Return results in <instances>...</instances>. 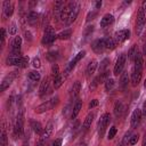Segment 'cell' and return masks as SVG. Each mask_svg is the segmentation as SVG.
<instances>
[{"mask_svg":"<svg viewBox=\"0 0 146 146\" xmlns=\"http://www.w3.org/2000/svg\"><path fill=\"white\" fill-rule=\"evenodd\" d=\"M92 31H94V25H90V26H87V29H86V32H84V36L86 38H88L91 33H92Z\"/></svg>","mask_w":146,"mask_h":146,"instance_id":"44","label":"cell"},{"mask_svg":"<svg viewBox=\"0 0 146 146\" xmlns=\"http://www.w3.org/2000/svg\"><path fill=\"white\" fill-rule=\"evenodd\" d=\"M23 146H29V141H24L23 143Z\"/></svg>","mask_w":146,"mask_h":146,"instance_id":"55","label":"cell"},{"mask_svg":"<svg viewBox=\"0 0 146 146\" xmlns=\"http://www.w3.org/2000/svg\"><path fill=\"white\" fill-rule=\"evenodd\" d=\"M23 132H24V113H23V111H21L17 114L16 122H15V125H14V136H15V138L22 137Z\"/></svg>","mask_w":146,"mask_h":146,"instance_id":"2","label":"cell"},{"mask_svg":"<svg viewBox=\"0 0 146 146\" xmlns=\"http://www.w3.org/2000/svg\"><path fill=\"white\" fill-rule=\"evenodd\" d=\"M24 35H25V39H26L27 41H31V40H32V34H31L30 31H25V32H24Z\"/></svg>","mask_w":146,"mask_h":146,"instance_id":"48","label":"cell"},{"mask_svg":"<svg viewBox=\"0 0 146 146\" xmlns=\"http://www.w3.org/2000/svg\"><path fill=\"white\" fill-rule=\"evenodd\" d=\"M57 38V35L55 34V31L51 26H47L44 29V33H43V36H42V40L41 42L43 44H50L55 41V39Z\"/></svg>","mask_w":146,"mask_h":146,"instance_id":"6","label":"cell"},{"mask_svg":"<svg viewBox=\"0 0 146 146\" xmlns=\"http://www.w3.org/2000/svg\"><path fill=\"white\" fill-rule=\"evenodd\" d=\"M117 146H123V145H122V143H121V144H120V145H117Z\"/></svg>","mask_w":146,"mask_h":146,"instance_id":"58","label":"cell"},{"mask_svg":"<svg viewBox=\"0 0 146 146\" xmlns=\"http://www.w3.org/2000/svg\"><path fill=\"white\" fill-rule=\"evenodd\" d=\"M71 35H72V30H71V29H67V30L62 31V32L57 35V38H58L59 40H67V39L71 38Z\"/></svg>","mask_w":146,"mask_h":146,"instance_id":"29","label":"cell"},{"mask_svg":"<svg viewBox=\"0 0 146 146\" xmlns=\"http://www.w3.org/2000/svg\"><path fill=\"white\" fill-rule=\"evenodd\" d=\"M116 128L115 127H112L111 129H110V131H108V135H107V138L108 139H113L114 137H115V135H116Z\"/></svg>","mask_w":146,"mask_h":146,"instance_id":"40","label":"cell"},{"mask_svg":"<svg viewBox=\"0 0 146 146\" xmlns=\"http://www.w3.org/2000/svg\"><path fill=\"white\" fill-rule=\"evenodd\" d=\"M141 115H143V116H146V102H145L144 105H143V108H141Z\"/></svg>","mask_w":146,"mask_h":146,"instance_id":"50","label":"cell"},{"mask_svg":"<svg viewBox=\"0 0 146 146\" xmlns=\"http://www.w3.org/2000/svg\"><path fill=\"white\" fill-rule=\"evenodd\" d=\"M82 107V100L78 99L73 106V110H72V113H71V119H75L78 116V114L80 113V110Z\"/></svg>","mask_w":146,"mask_h":146,"instance_id":"23","label":"cell"},{"mask_svg":"<svg viewBox=\"0 0 146 146\" xmlns=\"http://www.w3.org/2000/svg\"><path fill=\"white\" fill-rule=\"evenodd\" d=\"M113 22H114L113 15L106 14V15H104L103 18L100 19V26H102V27H107V26H110L111 24H113Z\"/></svg>","mask_w":146,"mask_h":146,"instance_id":"17","label":"cell"},{"mask_svg":"<svg viewBox=\"0 0 146 146\" xmlns=\"http://www.w3.org/2000/svg\"><path fill=\"white\" fill-rule=\"evenodd\" d=\"M3 13L6 17H10L14 13V5L10 1H5L3 2Z\"/></svg>","mask_w":146,"mask_h":146,"instance_id":"21","label":"cell"},{"mask_svg":"<svg viewBox=\"0 0 146 146\" xmlns=\"http://www.w3.org/2000/svg\"><path fill=\"white\" fill-rule=\"evenodd\" d=\"M141 9H143L144 11H146V0L143 1V3H141Z\"/></svg>","mask_w":146,"mask_h":146,"instance_id":"51","label":"cell"},{"mask_svg":"<svg viewBox=\"0 0 146 146\" xmlns=\"http://www.w3.org/2000/svg\"><path fill=\"white\" fill-rule=\"evenodd\" d=\"M98 105V100L97 99H92L90 103H89V108H92V107H96Z\"/></svg>","mask_w":146,"mask_h":146,"instance_id":"49","label":"cell"},{"mask_svg":"<svg viewBox=\"0 0 146 146\" xmlns=\"http://www.w3.org/2000/svg\"><path fill=\"white\" fill-rule=\"evenodd\" d=\"M137 54H138V48H137L136 44H133V46L130 48L129 52H128V58H129L131 62H133L135 58H136V56H137Z\"/></svg>","mask_w":146,"mask_h":146,"instance_id":"30","label":"cell"},{"mask_svg":"<svg viewBox=\"0 0 146 146\" xmlns=\"http://www.w3.org/2000/svg\"><path fill=\"white\" fill-rule=\"evenodd\" d=\"M125 60H127V56L125 54H121L117 59H116V63L114 65V70H113V73L114 75H119L123 72V68H124V65H125Z\"/></svg>","mask_w":146,"mask_h":146,"instance_id":"7","label":"cell"},{"mask_svg":"<svg viewBox=\"0 0 146 146\" xmlns=\"http://www.w3.org/2000/svg\"><path fill=\"white\" fill-rule=\"evenodd\" d=\"M62 143H63L62 138H58V139H55V141L51 144V146H62Z\"/></svg>","mask_w":146,"mask_h":146,"instance_id":"47","label":"cell"},{"mask_svg":"<svg viewBox=\"0 0 146 146\" xmlns=\"http://www.w3.org/2000/svg\"><path fill=\"white\" fill-rule=\"evenodd\" d=\"M46 57H47V59H48L49 62L55 63V60L58 58V51H56V50H51V51L47 52Z\"/></svg>","mask_w":146,"mask_h":146,"instance_id":"31","label":"cell"},{"mask_svg":"<svg viewBox=\"0 0 146 146\" xmlns=\"http://www.w3.org/2000/svg\"><path fill=\"white\" fill-rule=\"evenodd\" d=\"M57 103H58V97H52L50 100H47V102L40 104L38 107H35L34 111H35V113H38V114L44 113V112H47V111L54 108V107L57 105Z\"/></svg>","mask_w":146,"mask_h":146,"instance_id":"3","label":"cell"},{"mask_svg":"<svg viewBox=\"0 0 146 146\" xmlns=\"http://www.w3.org/2000/svg\"><path fill=\"white\" fill-rule=\"evenodd\" d=\"M123 111H124V105H123V103H122L121 100H117V102L115 103V105H114V114H115V116H116V117H120V116L122 115Z\"/></svg>","mask_w":146,"mask_h":146,"instance_id":"24","label":"cell"},{"mask_svg":"<svg viewBox=\"0 0 146 146\" xmlns=\"http://www.w3.org/2000/svg\"><path fill=\"white\" fill-rule=\"evenodd\" d=\"M29 78L32 81H39L41 76H40V73L38 71H31V72H29Z\"/></svg>","mask_w":146,"mask_h":146,"instance_id":"35","label":"cell"},{"mask_svg":"<svg viewBox=\"0 0 146 146\" xmlns=\"http://www.w3.org/2000/svg\"><path fill=\"white\" fill-rule=\"evenodd\" d=\"M78 146H86V144H84V143H82V144H79Z\"/></svg>","mask_w":146,"mask_h":146,"instance_id":"56","label":"cell"},{"mask_svg":"<svg viewBox=\"0 0 146 146\" xmlns=\"http://www.w3.org/2000/svg\"><path fill=\"white\" fill-rule=\"evenodd\" d=\"M38 19H39V15L35 11H30L29 13V15H27V23L30 25H35Z\"/></svg>","mask_w":146,"mask_h":146,"instance_id":"25","label":"cell"},{"mask_svg":"<svg viewBox=\"0 0 146 146\" xmlns=\"http://www.w3.org/2000/svg\"><path fill=\"white\" fill-rule=\"evenodd\" d=\"M7 65H16L21 67H26L29 64V57L27 56H16V55H10L7 60Z\"/></svg>","mask_w":146,"mask_h":146,"instance_id":"1","label":"cell"},{"mask_svg":"<svg viewBox=\"0 0 146 146\" xmlns=\"http://www.w3.org/2000/svg\"><path fill=\"white\" fill-rule=\"evenodd\" d=\"M108 64H110V59H107V58L103 59V60L100 62V65H99V73L106 72V68H107Z\"/></svg>","mask_w":146,"mask_h":146,"instance_id":"34","label":"cell"},{"mask_svg":"<svg viewBox=\"0 0 146 146\" xmlns=\"http://www.w3.org/2000/svg\"><path fill=\"white\" fill-rule=\"evenodd\" d=\"M8 32H9V34H11V35H15V34H16V32H17V27H16V24H15V23H13V24L9 26Z\"/></svg>","mask_w":146,"mask_h":146,"instance_id":"42","label":"cell"},{"mask_svg":"<svg viewBox=\"0 0 146 146\" xmlns=\"http://www.w3.org/2000/svg\"><path fill=\"white\" fill-rule=\"evenodd\" d=\"M84 55H86V51L84 50H82V51H80V52H78L76 55H75V57L71 60V63L68 64V66H67V68H66V73H68L75 65H76V63H79L83 57H84Z\"/></svg>","mask_w":146,"mask_h":146,"instance_id":"15","label":"cell"},{"mask_svg":"<svg viewBox=\"0 0 146 146\" xmlns=\"http://www.w3.org/2000/svg\"><path fill=\"white\" fill-rule=\"evenodd\" d=\"M8 145V140H7V135L5 131L1 132V138H0V146H7Z\"/></svg>","mask_w":146,"mask_h":146,"instance_id":"38","label":"cell"},{"mask_svg":"<svg viewBox=\"0 0 146 146\" xmlns=\"http://www.w3.org/2000/svg\"><path fill=\"white\" fill-rule=\"evenodd\" d=\"M146 24V15H145V11L140 8L138 10V14H137V21H136V33L139 35L144 29Z\"/></svg>","mask_w":146,"mask_h":146,"instance_id":"5","label":"cell"},{"mask_svg":"<svg viewBox=\"0 0 146 146\" xmlns=\"http://www.w3.org/2000/svg\"><path fill=\"white\" fill-rule=\"evenodd\" d=\"M105 44H106V49H110V50H113L116 46V42L114 39L112 38H106L105 39Z\"/></svg>","mask_w":146,"mask_h":146,"instance_id":"32","label":"cell"},{"mask_svg":"<svg viewBox=\"0 0 146 146\" xmlns=\"http://www.w3.org/2000/svg\"><path fill=\"white\" fill-rule=\"evenodd\" d=\"M63 81H64V76L63 75H58V76H56L55 79H54V88L55 89H58L62 84H63Z\"/></svg>","mask_w":146,"mask_h":146,"instance_id":"33","label":"cell"},{"mask_svg":"<svg viewBox=\"0 0 146 146\" xmlns=\"http://www.w3.org/2000/svg\"><path fill=\"white\" fill-rule=\"evenodd\" d=\"M52 130H54V123L50 121V122H48V124L46 125V128H43V132L41 135V138L44 139V140L47 138H49L51 136V133H52Z\"/></svg>","mask_w":146,"mask_h":146,"instance_id":"19","label":"cell"},{"mask_svg":"<svg viewBox=\"0 0 146 146\" xmlns=\"http://www.w3.org/2000/svg\"><path fill=\"white\" fill-rule=\"evenodd\" d=\"M94 114L92 113H90V114H88L87 116H86V119H84V121H83V124H82V127H83V129L84 130H88L89 129V127L91 125V123H92V121H94Z\"/></svg>","mask_w":146,"mask_h":146,"instance_id":"28","label":"cell"},{"mask_svg":"<svg viewBox=\"0 0 146 146\" xmlns=\"http://www.w3.org/2000/svg\"><path fill=\"white\" fill-rule=\"evenodd\" d=\"M143 146H146V132L144 133V137H143Z\"/></svg>","mask_w":146,"mask_h":146,"instance_id":"52","label":"cell"},{"mask_svg":"<svg viewBox=\"0 0 146 146\" xmlns=\"http://www.w3.org/2000/svg\"><path fill=\"white\" fill-rule=\"evenodd\" d=\"M130 137H131V132H130V131L125 132V135H124V137H123V140H122V145H123V146H128L129 140H130Z\"/></svg>","mask_w":146,"mask_h":146,"instance_id":"39","label":"cell"},{"mask_svg":"<svg viewBox=\"0 0 146 146\" xmlns=\"http://www.w3.org/2000/svg\"><path fill=\"white\" fill-rule=\"evenodd\" d=\"M79 13H80V5H79L78 2H74L73 8H72V10H71V13H70V15H68V18H67L65 25H70V24H72V23L76 19Z\"/></svg>","mask_w":146,"mask_h":146,"instance_id":"11","label":"cell"},{"mask_svg":"<svg viewBox=\"0 0 146 146\" xmlns=\"http://www.w3.org/2000/svg\"><path fill=\"white\" fill-rule=\"evenodd\" d=\"M51 74H52L54 79L59 75V67H58L57 64H52V66H51Z\"/></svg>","mask_w":146,"mask_h":146,"instance_id":"37","label":"cell"},{"mask_svg":"<svg viewBox=\"0 0 146 146\" xmlns=\"http://www.w3.org/2000/svg\"><path fill=\"white\" fill-rule=\"evenodd\" d=\"M138 139H139V136L138 135H131L130 140H129V144L130 145H136L137 141H138Z\"/></svg>","mask_w":146,"mask_h":146,"instance_id":"43","label":"cell"},{"mask_svg":"<svg viewBox=\"0 0 146 146\" xmlns=\"http://www.w3.org/2000/svg\"><path fill=\"white\" fill-rule=\"evenodd\" d=\"M32 66H33V67H35V68H39V67L41 66V62H40V58H38V57H34V58L32 59Z\"/></svg>","mask_w":146,"mask_h":146,"instance_id":"41","label":"cell"},{"mask_svg":"<svg viewBox=\"0 0 146 146\" xmlns=\"http://www.w3.org/2000/svg\"><path fill=\"white\" fill-rule=\"evenodd\" d=\"M80 90H81V82L80 81H75L73 83V87H72V91H71V96L73 98L78 97V95L80 94Z\"/></svg>","mask_w":146,"mask_h":146,"instance_id":"26","label":"cell"},{"mask_svg":"<svg viewBox=\"0 0 146 146\" xmlns=\"http://www.w3.org/2000/svg\"><path fill=\"white\" fill-rule=\"evenodd\" d=\"M21 46H22V38L21 36H15V39L11 42V55L19 56Z\"/></svg>","mask_w":146,"mask_h":146,"instance_id":"13","label":"cell"},{"mask_svg":"<svg viewBox=\"0 0 146 146\" xmlns=\"http://www.w3.org/2000/svg\"><path fill=\"white\" fill-rule=\"evenodd\" d=\"M128 82H129V75H128V72L124 71L121 73V79H120V84L121 87L124 89L128 87Z\"/></svg>","mask_w":146,"mask_h":146,"instance_id":"27","label":"cell"},{"mask_svg":"<svg viewBox=\"0 0 146 146\" xmlns=\"http://www.w3.org/2000/svg\"><path fill=\"white\" fill-rule=\"evenodd\" d=\"M16 75H17V72L14 71V72H10L7 76H5L3 80H2V82H1L0 90H1V91H5L7 88H9V86L11 84V82H13V80L16 78Z\"/></svg>","mask_w":146,"mask_h":146,"instance_id":"10","label":"cell"},{"mask_svg":"<svg viewBox=\"0 0 146 146\" xmlns=\"http://www.w3.org/2000/svg\"><path fill=\"white\" fill-rule=\"evenodd\" d=\"M96 16H97V11H91V13H89V14H88V16H87V21L89 22V21L94 19Z\"/></svg>","mask_w":146,"mask_h":146,"instance_id":"45","label":"cell"},{"mask_svg":"<svg viewBox=\"0 0 146 146\" xmlns=\"http://www.w3.org/2000/svg\"><path fill=\"white\" fill-rule=\"evenodd\" d=\"M144 87L146 88V79H145V81H144Z\"/></svg>","mask_w":146,"mask_h":146,"instance_id":"57","label":"cell"},{"mask_svg":"<svg viewBox=\"0 0 146 146\" xmlns=\"http://www.w3.org/2000/svg\"><path fill=\"white\" fill-rule=\"evenodd\" d=\"M96 68H97V60H96V59H92V60H90V63L88 64V66H87V70H86L87 76H91V75L95 73Z\"/></svg>","mask_w":146,"mask_h":146,"instance_id":"22","label":"cell"},{"mask_svg":"<svg viewBox=\"0 0 146 146\" xmlns=\"http://www.w3.org/2000/svg\"><path fill=\"white\" fill-rule=\"evenodd\" d=\"M73 5H74V2H70L67 6H65V7L62 9L60 19H62V22H63L64 24L66 23V21H67V18H68V15H70V13H71V10H72V8H73Z\"/></svg>","mask_w":146,"mask_h":146,"instance_id":"16","label":"cell"},{"mask_svg":"<svg viewBox=\"0 0 146 146\" xmlns=\"http://www.w3.org/2000/svg\"><path fill=\"white\" fill-rule=\"evenodd\" d=\"M5 40H6V31L5 29H1V46H5Z\"/></svg>","mask_w":146,"mask_h":146,"instance_id":"46","label":"cell"},{"mask_svg":"<svg viewBox=\"0 0 146 146\" xmlns=\"http://www.w3.org/2000/svg\"><path fill=\"white\" fill-rule=\"evenodd\" d=\"M143 56H145L146 57V43L144 44V47H143Z\"/></svg>","mask_w":146,"mask_h":146,"instance_id":"53","label":"cell"},{"mask_svg":"<svg viewBox=\"0 0 146 146\" xmlns=\"http://www.w3.org/2000/svg\"><path fill=\"white\" fill-rule=\"evenodd\" d=\"M100 6H102V1H97V2H96V9L100 8Z\"/></svg>","mask_w":146,"mask_h":146,"instance_id":"54","label":"cell"},{"mask_svg":"<svg viewBox=\"0 0 146 146\" xmlns=\"http://www.w3.org/2000/svg\"><path fill=\"white\" fill-rule=\"evenodd\" d=\"M143 75V66L141 65H133L132 71H131V82L132 86H138Z\"/></svg>","mask_w":146,"mask_h":146,"instance_id":"4","label":"cell"},{"mask_svg":"<svg viewBox=\"0 0 146 146\" xmlns=\"http://www.w3.org/2000/svg\"><path fill=\"white\" fill-rule=\"evenodd\" d=\"M114 83H115V81L113 80V79H107L106 81H105V90L106 91H110L113 87H114Z\"/></svg>","mask_w":146,"mask_h":146,"instance_id":"36","label":"cell"},{"mask_svg":"<svg viewBox=\"0 0 146 146\" xmlns=\"http://www.w3.org/2000/svg\"><path fill=\"white\" fill-rule=\"evenodd\" d=\"M49 90V78H44L40 84V88H39V95L42 97L47 94V91Z\"/></svg>","mask_w":146,"mask_h":146,"instance_id":"18","label":"cell"},{"mask_svg":"<svg viewBox=\"0 0 146 146\" xmlns=\"http://www.w3.org/2000/svg\"><path fill=\"white\" fill-rule=\"evenodd\" d=\"M130 38V31L129 30H120L117 32H115L114 34V40L116 43H122L125 40H128Z\"/></svg>","mask_w":146,"mask_h":146,"instance_id":"9","label":"cell"},{"mask_svg":"<svg viewBox=\"0 0 146 146\" xmlns=\"http://www.w3.org/2000/svg\"><path fill=\"white\" fill-rule=\"evenodd\" d=\"M110 121H111V115H110V113H105V114L100 117V120H99V122H98V132H99V136H100V137L104 136L105 130H106V128H107Z\"/></svg>","mask_w":146,"mask_h":146,"instance_id":"8","label":"cell"},{"mask_svg":"<svg viewBox=\"0 0 146 146\" xmlns=\"http://www.w3.org/2000/svg\"><path fill=\"white\" fill-rule=\"evenodd\" d=\"M30 125L32 128V130L36 133V135H42L43 132V128L41 125V123L39 121H35V120H31L30 121Z\"/></svg>","mask_w":146,"mask_h":146,"instance_id":"20","label":"cell"},{"mask_svg":"<svg viewBox=\"0 0 146 146\" xmlns=\"http://www.w3.org/2000/svg\"><path fill=\"white\" fill-rule=\"evenodd\" d=\"M141 116H143L141 115V110L137 108V110L133 111V113L131 115V128L132 129H135V128H137L139 125L140 120H141Z\"/></svg>","mask_w":146,"mask_h":146,"instance_id":"14","label":"cell"},{"mask_svg":"<svg viewBox=\"0 0 146 146\" xmlns=\"http://www.w3.org/2000/svg\"><path fill=\"white\" fill-rule=\"evenodd\" d=\"M91 48L95 52L99 54V52H103L104 49H106V44H105V39H97L92 42L91 44Z\"/></svg>","mask_w":146,"mask_h":146,"instance_id":"12","label":"cell"}]
</instances>
